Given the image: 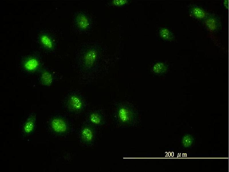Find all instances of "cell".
I'll return each mask as SVG.
<instances>
[{
    "mask_svg": "<svg viewBox=\"0 0 229 172\" xmlns=\"http://www.w3.org/2000/svg\"><path fill=\"white\" fill-rule=\"evenodd\" d=\"M130 114L129 111L124 108L120 109L118 112L119 118L123 121H124V118H128L130 116Z\"/></svg>",
    "mask_w": 229,
    "mask_h": 172,
    "instance_id": "cell-12",
    "label": "cell"
},
{
    "mask_svg": "<svg viewBox=\"0 0 229 172\" xmlns=\"http://www.w3.org/2000/svg\"><path fill=\"white\" fill-rule=\"evenodd\" d=\"M204 19V24L206 28L211 32L217 31L220 26V22L219 18L213 14H207Z\"/></svg>",
    "mask_w": 229,
    "mask_h": 172,
    "instance_id": "cell-1",
    "label": "cell"
},
{
    "mask_svg": "<svg viewBox=\"0 0 229 172\" xmlns=\"http://www.w3.org/2000/svg\"><path fill=\"white\" fill-rule=\"evenodd\" d=\"M24 65L26 70L33 71L35 70L38 67L39 65V62L36 58H31L25 61Z\"/></svg>",
    "mask_w": 229,
    "mask_h": 172,
    "instance_id": "cell-8",
    "label": "cell"
},
{
    "mask_svg": "<svg viewBox=\"0 0 229 172\" xmlns=\"http://www.w3.org/2000/svg\"><path fill=\"white\" fill-rule=\"evenodd\" d=\"M126 0H114L113 1V3L117 6H120L123 5L126 3Z\"/></svg>",
    "mask_w": 229,
    "mask_h": 172,
    "instance_id": "cell-16",
    "label": "cell"
},
{
    "mask_svg": "<svg viewBox=\"0 0 229 172\" xmlns=\"http://www.w3.org/2000/svg\"><path fill=\"white\" fill-rule=\"evenodd\" d=\"M75 24L78 28L82 30H86L90 26V20L84 14L81 12L76 13L74 16Z\"/></svg>",
    "mask_w": 229,
    "mask_h": 172,
    "instance_id": "cell-3",
    "label": "cell"
},
{
    "mask_svg": "<svg viewBox=\"0 0 229 172\" xmlns=\"http://www.w3.org/2000/svg\"><path fill=\"white\" fill-rule=\"evenodd\" d=\"M94 137V132L91 127L86 126L82 129L81 138L84 142L87 143H90L93 141Z\"/></svg>",
    "mask_w": 229,
    "mask_h": 172,
    "instance_id": "cell-5",
    "label": "cell"
},
{
    "mask_svg": "<svg viewBox=\"0 0 229 172\" xmlns=\"http://www.w3.org/2000/svg\"><path fill=\"white\" fill-rule=\"evenodd\" d=\"M188 11L191 16L198 19H204L207 14L203 8L194 4L189 5Z\"/></svg>",
    "mask_w": 229,
    "mask_h": 172,
    "instance_id": "cell-4",
    "label": "cell"
},
{
    "mask_svg": "<svg viewBox=\"0 0 229 172\" xmlns=\"http://www.w3.org/2000/svg\"><path fill=\"white\" fill-rule=\"evenodd\" d=\"M192 141V138L190 136H187L183 138V143L185 146H188L190 145Z\"/></svg>",
    "mask_w": 229,
    "mask_h": 172,
    "instance_id": "cell-15",
    "label": "cell"
},
{
    "mask_svg": "<svg viewBox=\"0 0 229 172\" xmlns=\"http://www.w3.org/2000/svg\"><path fill=\"white\" fill-rule=\"evenodd\" d=\"M96 51L94 50L88 51L85 54L83 58V63L87 68L91 67L95 63L97 57Z\"/></svg>",
    "mask_w": 229,
    "mask_h": 172,
    "instance_id": "cell-7",
    "label": "cell"
},
{
    "mask_svg": "<svg viewBox=\"0 0 229 172\" xmlns=\"http://www.w3.org/2000/svg\"><path fill=\"white\" fill-rule=\"evenodd\" d=\"M33 122L32 120L28 121L24 127L25 131L27 133L30 132L33 129Z\"/></svg>",
    "mask_w": 229,
    "mask_h": 172,
    "instance_id": "cell-13",
    "label": "cell"
},
{
    "mask_svg": "<svg viewBox=\"0 0 229 172\" xmlns=\"http://www.w3.org/2000/svg\"><path fill=\"white\" fill-rule=\"evenodd\" d=\"M40 40L42 45L46 48L52 49L54 47V43L51 38L48 35L43 34L41 35Z\"/></svg>",
    "mask_w": 229,
    "mask_h": 172,
    "instance_id": "cell-9",
    "label": "cell"
},
{
    "mask_svg": "<svg viewBox=\"0 0 229 172\" xmlns=\"http://www.w3.org/2000/svg\"><path fill=\"white\" fill-rule=\"evenodd\" d=\"M223 4L224 6L226 8H228V0H224L223 2Z\"/></svg>",
    "mask_w": 229,
    "mask_h": 172,
    "instance_id": "cell-17",
    "label": "cell"
},
{
    "mask_svg": "<svg viewBox=\"0 0 229 172\" xmlns=\"http://www.w3.org/2000/svg\"><path fill=\"white\" fill-rule=\"evenodd\" d=\"M89 119L92 123L95 125H99L102 122L101 116L96 112H92L90 114Z\"/></svg>",
    "mask_w": 229,
    "mask_h": 172,
    "instance_id": "cell-10",
    "label": "cell"
},
{
    "mask_svg": "<svg viewBox=\"0 0 229 172\" xmlns=\"http://www.w3.org/2000/svg\"><path fill=\"white\" fill-rule=\"evenodd\" d=\"M68 105L69 109L74 111H79L83 109L84 106L83 100L79 95L72 94L69 97Z\"/></svg>",
    "mask_w": 229,
    "mask_h": 172,
    "instance_id": "cell-2",
    "label": "cell"
},
{
    "mask_svg": "<svg viewBox=\"0 0 229 172\" xmlns=\"http://www.w3.org/2000/svg\"><path fill=\"white\" fill-rule=\"evenodd\" d=\"M161 36L164 39L171 40L174 38L173 34L169 30L166 28H163L161 31Z\"/></svg>",
    "mask_w": 229,
    "mask_h": 172,
    "instance_id": "cell-11",
    "label": "cell"
},
{
    "mask_svg": "<svg viewBox=\"0 0 229 172\" xmlns=\"http://www.w3.org/2000/svg\"><path fill=\"white\" fill-rule=\"evenodd\" d=\"M51 126L53 130L58 133H63L67 129V125L66 122L60 118H56L52 121Z\"/></svg>",
    "mask_w": 229,
    "mask_h": 172,
    "instance_id": "cell-6",
    "label": "cell"
},
{
    "mask_svg": "<svg viewBox=\"0 0 229 172\" xmlns=\"http://www.w3.org/2000/svg\"><path fill=\"white\" fill-rule=\"evenodd\" d=\"M42 79L45 83L48 84L50 83L52 81V77L50 74L46 73L45 74L43 75Z\"/></svg>",
    "mask_w": 229,
    "mask_h": 172,
    "instance_id": "cell-14",
    "label": "cell"
}]
</instances>
